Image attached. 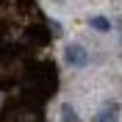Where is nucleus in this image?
Wrapping results in <instances>:
<instances>
[{"instance_id":"f257e3e1","label":"nucleus","mask_w":122,"mask_h":122,"mask_svg":"<svg viewBox=\"0 0 122 122\" xmlns=\"http://www.w3.org/2000/svg\"><path fill=\"white\" fill-rule=\"evenodd\" d=\"M86 61H89V56H86V50L81 45H67V64H72V67H86Z\"/></svg>"},{"instance_id":"f03ea898","label":"nucleus","mask_w":122,"mask_h":122,"mask_svg":"<svg viewBox=\"0 0 122 122\" xmlns=\"http://www.w3.org/2000/svg\"><path fill=\"white\" fill-rule=\"evenodd\" d=\"M94 122H119V117H117V108H114V106L103 108V111L94 117Z\"/></svg>"},{"instance_id":"7ed1b4c3","label":"nucleus","mask_w":122,"mask_h":122,"mask_svg":"<svg viewBox=\"0 0 122 122\" xmlns=\"http://www.w3.org/2000/svg\"><path fill=\"white\" fill-rule=\"evenodd\" d=\"M61 122H81V119H78V111L69 106V103L61 106Z\"/></svg>"},{"instance_id":"20e7f679","label":"nucleus","mask_w":122,"mask_h":122,"mask_svg":"<svg viewBox=\"0 0 122 122\" xmlns=\"http://www.w3.org/2000/svg\"><path fill=\"white\" fill-rule=\"evenodd\" d=\"M92 28H97V30H111V22H108L106 17H92Z\"/></svg>"}]
</instances>
